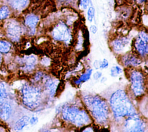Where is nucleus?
Listing matches in <instances>:
<instances>
[{
  "label": "nucleus",
  "mask_w": 148,
  "mask_h": 132,
  "mask_svg": "<svg viewBox=\"0 0 148 132\" xmlns=\"http://www.w3.org/2000/svg\"><path fill=\"white\" fill-rule=\"evenodd\" d=\"M128 43V40L125 37L118 39L113 41L112 43V46L114 50L116 52H120L124 50L125 47Z\"/></svg>",
  "instance_id": "4468645a"
},
{
  "label": "nucleus",
  "mask_w": 148,
  "mask_h": 132,
  "mask_svg": "<svg viewBox=\"0 0 148 132\" xmlns=\"http://www.w3.org/2000/svg\"><path fill=\"white\" fill-rule=\"evenodd\" d=\"M90 31L92 33H95L97 31V28L95 25H91L90 27Z\"/></svg>",
  "instance_id": "cd10ccee"
},
{
  "label": "nucleus",
  "mask_w": 148,
  "mask_h": 132,
  "mask_svg": "<svg viewBox=\"0 0 148 132\" xmlns=\"http://www.w3.org/2000/svg\"><path fill=\"white\" fill-rule=\"evenodd\" d=\"M52 36L57 41L68 42L71 38V33L68 27L64 22H61L53 28Z\"/></svg>",
  "instance_id": "6e6552de"
},
{
  "label": "nucleus",
  "mask_w": 148,
  "mask_h": 132,
  "mask_svg": "<svg viewBox=\"0 0 148 132\" xmlns=\"http://www.w3.org/2000/svg\"><path fill=\"white\" fill-rule=\"evenodd\" d=\"M135 47L141 55H147L148 52V37L146 32H141L139 33L135 40Z\"/></svg>",
  "instance_id": "1a4fd4ad"
},
{
  "label": "nucleus",
  "mask_w": 148,
  "mask_h": 132,
  "mask_svg": "<svg viewBox=\"0 0 148 132\" xmlns=\"http://www.w3.org/2000/svg\"><path fill=\"white\" fill-rule=\"evenodd\" d=\"M11 44L8 41L1 40H0V52L6 53L10 50Z\"/></svg>",
  "instance_id": "a211bd4d"
},
{
  "label": "nucleus",
  "mask_w": 148,
  "mask_h": 132,
  "mask_svg": "<svg viewBox=\"0 0 148 132\" xmlns=\"http://www.w3.org/2000/svg\"><path fill=\"white\" fill-rule=\"evenodd\" d=\"M29 0H6L9 5L14 10L21 11L28 5Z\"/></svg>",
  "instance_id": "ddd939ff"
},
{
  "label": "nucleus",
  "mask_w": 148,
  "mask_h": 132,
  "mask_svg": "<svg viewBox=\"0 0 148 132\" xmlns=\"http://www.w3.org/2000/svg\"><path fill=\"white\" fill-rule=\"evenodd\" d=\"M136 2H137L138 3H143L146 0H134Z\"/></svg>",
  "instance_id": "c756f323"
},
{
  "label": "nucleus",
  "mask_w": 148,
  "mask_h": 132,
  "mask_svg": "<svg viewBox=\"0 0 148 132\" xmlns=\"http://www.w3.org/2000/svg\"><path fill=\"white\" fill-rule=\"evenodd\" d=\"M121 72V69L117 66H113L110 69V75L112 77H116Z\"/></svg>",
  "instance_id": "4be33fe9"
},
{
  "label": "nucleus",
  "mask_w": 148,
  "mask_h": 132,
  "mask_svg": "<svg viewBox=\"0 0 148 132\" xmlns=\"http://www.w3.org/2000/svg\"><path fill=\"white\" fill-rule=\"evenodd\" d=\"M29 121V118L28 116H23L16 123L14 126V129L17 130H21L28 124Z\"/></svg>",
  "instance_id": "f3484780"
},
{
  "label": "nucleus",
  "mask_w": 148,
  "mask_h": 132,
  "mask_svg": "<svg viewBox=\"0 0 148 132\" xmlns=\"http://www.w3.org/2000/svg\"><path fill=\"white\" fill-rule=\"evenodd\" d=\"M124 127L127 131L139 132L143 131L145 129V123L137 114L129 116L124 123Z\"/></svg>",
  "instance_id": "0eeeda50"
},
{
  "label": "nucleus",
  "mask_w": 148,
  "mask_h": 132,
  "mask_svg": "<svg viewBox=\"0 0 148 132\" xmlns=\"http://www.w3.org/2000/svg\"><path fill=\"white\" fill-rule=\"evenodd\" d=\"M36 62V58L33 55H30L28 56H25L24 58H23L22 61L23 63V69L27 71H29L32 70Z\"/></svg>",
  "instance_id": "f8f14e48"
},
{
  "label": "nucleus",
  "mask_w": 148,
  "mask_h": 132,
  "mask_svg": "<svg viewBox=\"0 0 148 132\" xmlns=\"http://www.w3.org/2000/svg\"><path fill=\"white\" fill-rule=\"evenodd\" d=\"M95 15V10L93 7H90L87 11V19L90 22H91Z\"/></svg>",
  "instance_id": "5701e85b"
},
{
  "label": "nucleus",
  "mask_w": 148,
  "mask_h": 132,
  "mask_svg": "<svg viewBox=\"0 0 148 132\" xmlns=\"http://www.w3.org/2000/svg\"><path fill=\"white\" fill-rule=\"evenodd\" d=\"M123 62L125 65L137 66L140 64V61L132 55H127L123 58Z\"/></svg>",
  "instance_id": "2eb2a0df"
},
{
  "label": "nucleus",
  "mask_w": 148,
  "mask_h": 132,
  "mask_svg": "<svg viewBox=\"0 0 148 132\" xmlns=\"http://www.w3.org/2000/svg\"><path fill=\"white\" fill-rule=\"evenodd\" d=\"M46 87L50 96H53L56 91V89L57 87V82L51 79L48 80L46 82Z\"/></svg>",
  "instance_id": "dca6fc26"
},
{
  "label": "nucleus",
  "mask_w": 148,
  "mask_h": 132,
  "mask_svg": "<svg viewBox=\"0 0 148 132\" xmlns=\"http://www.w3.org/2000/svg\"><path fill=\"white\" fill-rule=\"evenodd\" d=\"M10 13V9L8 6L3 5L0 7V20L7 18Z\"/></svg>",
  "instance_id": "6ab92c4d"
},
{
  "label": "nucleus",
  "mask_w": 148,
  "mask_h": 132,
  "mask_svg": "<svg viewBox=\"0 0 148 132\" xmlns=\"http://www.w3.org/2000/svg\"><path fill=\"white\" fill-rule=\"evenodd\" d=\"M94 66L96 69H98L99 67V61H95L94 63Z\"/></svg>",
  "instance_id": "c85d7f7f"
},
{
  "label": "nucleus",
  "mask_w": 148,
  "mask_h": 132,
  "mask_svg": "<svg viewBox=\"0 0 148 132\" xmlns=\"http://www.w3.org/2000/svg\"><path fill=\"white\" fill-rule=\"evenodd\" d=\"M131 89L136 96H140L144 93V79L139 71H134L131 75Z\"/></svg>",
  "instance_id": "423d86ee"
},
{
  "label": "nucleus",
  "mask_w": 148,
  "mask_h": 132,
  "mask_svg": "<svg viewBox=\"0 0 148 132\" xmlns=\"http://www.w3.org/2000/svg\"><path fill=\"white\" fill-rule=\"evenodd\" d=\"M101 76H102L101 73L99 72V71H97V72H96V73H95L94 74L93 77H94V78L95 80H97V79L101 77Z\"/></svg>",
  "instance_id": "bb28decb"
},
{
  "label": "nucleus",
  "mask_w": 148,
  "mask_h": 132,
  "mask_svg": "<svg viewBox=\"0 0 148 132\" xmlns=\"http://www.w3.org/2000/svg\"><path fill=\"white\" fill-rule=\"evenodd\" d=\"M2 62V55L1 53L0 52V66L1 65Z\"/></svg>",
  "instance_id": "7c9ffc66"
},
{
  "label": "nucleus",
  "mask_w": 148,
  "mask_h": 132,
  "mask_svg": "<svg viewBox=\"0 0 148 132\" xmlns=\"http://www.w3.org/2000/svg\"><path fill=\"white\" fill-rule=\"evenodd\" d=\"M91 71H92V70L91 69H90L89 70H88L87 72H86V73H84V74H83L80 78H79V80L77 81V84H79L82 82H84L86 81H87V80H88L90 78V77L91 76Z\"/></svg>",
  "instance_id": "412c9836"
},
{
  "label": "nucleus",
  "mask_w": 148,
  "mask_h": 132,
  "mask_svg": "<svg viewBox=\"0 0 148 132\" xmlns=\"http://www.w3.org/2000/svg\"><path fill=\"white\" fill-rule=\"evenodd\" d=\"M7 97V91L5 84L0 82V100Z\"/></svg>",
  "instance_id": "aec40b11"
},
{
  "label": "nucleus",
  "mask_w": 148,
  "mask_h": 132,
  "mask_svg": "<svg viewBox=\"0 0 148 132\" xmlns=\"http://www.w3.org/2000/svg\"><path fill=\"white\" fill-rule=\"evenodd\" d=\"M89 3H90V0H82V5L84 9H86L87 8V7L88 6Z\"/></svg>",
  "instance_id": "a878e982"
},
{
  "label": "nucleus",
  "mask_w": 148,
  "mask_h": 132,
  "mask_svg": "<svg viewBox=\"0 0 148 132\" xmlns=\"http://www.w3.org/2000/svg\"><path fill=\"white\" fill-rule=\"evenodd\" d=\"M38 118L36 117V116H33L31 119H29V122L31 125H35V124H36L38 122Z\"/></svg>",
  "instance_id": "393cba45"
},
{
  "label": "nucleus",
  "mask_w": 148,
  "mask_h": 132,
  "mask_svg": "<svg viewBox=\"0 0 148 132\" xmlns=\"http://www.w3.org/2000/svg\"><path fill=\"white\" fill-rule=\"evenodd\" d=\"M21 96L24 104L30 109L36 108L40 103V90L34 86L24 85L21 89Z\"/></svg>",
  "instance_id": "20e7f679"
},
{
  "label": "nucleus",
  "mask_w": 148,
  "mask_h": 132,
  "mask_svg": "<svg viewBox=\"0 0 148 132\" xmlns=\"http://www.w3.org/2000/svg\"><path fill=\"white\" fill-rule=\"evenodd\" d=\"M63 118L77 126L87 125L90 119L86 113L83 110L74 106H66L62 110Z\"/></svg>",
  "instance_id": "7ed1b4c3"
},
{
  "label": "nucleus",
  "mask_w": 148,
  "mask_h": 132,
  "mask_svg": "<svg viewBox=\"0 0 148 132\" xmlns=\"http://www.w3.org/2000/svg\"><path fill=\"white\" fill-rule=\"evenodd\" d=\"M110 106L116 118L129 116L136 114V111L125 92L118 90L111 96Z\"/></svg>",
  "instance_id": "f257e3e1"
},
{
  "label": "nucleus",
  "mask_w": 148,
  "mask_h": 132,
  "mask_svg": "<svg viewBox=\"0 0 148 132\" xmlns=\"http://www.w3.org/2000/svg\"><path fill=\"white\" fill-rule=\"evenodd\" d=\"M5 33L7 37L13 42H18L22 35V28L16 20H10L5 25Z\"/></svg>",
  "instance_id": "39448f33"
},
{
  "label": "nucleus",
  "mask_w": 148,
  "mask_h": 132,
  "mask_svg": "<svg viewBox=\"0 0 148 132\" xmlns=\"http://www.w3.org/2000/svg\"><path fill=\"white\" fill-rule=\"evenodd\" d=\"M12 112L11 106L7 101L0 100V117L3 120L9 118Z\"/></svg>",
  "instance_id": "9b49d317"
},
{
  "label": "nucleus",
  "mask_w": 148,
  "mask_h": 132,
  "mask_svg": "<svg viewBox=\"0 0 148 132\" xmlns=\"http://www.w3.org/2000/svg\"><path fill=\"white\" fill-rule=\"evenodd\" d=\"M39 17L34 14H29L26 16L24 20V23L29 30V33L34 35L36 31V27L39 22Z\"/></svg>",
  "instance_id": "9d476101"
},
{
  "label": "nucleus",
  "mask_w": 148,
  "mask_h": 132,
  "mask_svg": "<svg viewBox=\"0 0 148 132\" xmlns=\"http://www.w3.org/2000/svg\"><path fill=\"white\" fill-rule=\"evenodd\" d=\"M85 101L95 119L98 123H105L108 119L109 113L106 103L98 96L87 97Z\"/></svg>",
  "instance_id": "f03ea898"
},
{
  "label": "nucleus",
  "mask_w": 148,
  "mask_h": 132,
  "mask_svg": "<svg viewBox=\"0 0 148 132\" xmlns=\"http://www.w3.org/2000/svg\"><path fill=\"white\" fill-rule=\"evenodd\" d=\"M109 65L108 61L106 59H103L102 61L99 62V67L101 69L106 68Z\"/></svg>",
  "instance_id": "b1692460"
}]
</instances>
